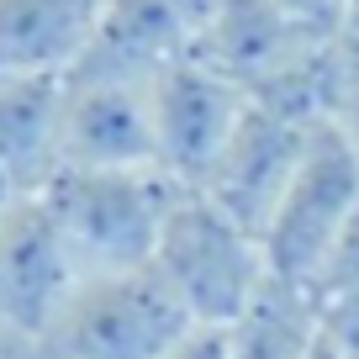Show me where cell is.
<instances>
[{
	"mask_svg": "<svg viewBox=\"0 0 359 359\" xmlns=\"http://www.w3.org/2000/svg\"><path fill=\"white\" fill-rule=\"evenodd\" d=\"M64 79L0 74V175L22 196H37L58 175Z\"/></svg>",
	"mask_w": 359,
	"mask_h": 359,
	"instance_id": "cell-12",
	"label": "cell"
},
{
	"mask_svg": "<svg viewBox=\"0 0 359 359\" xmlns=\"http://www.w3.org/2000/svg\"><path fill=\"white\" fill-rule=\"evenodd\" d=\"M111 0H0V74L69 79L90 58Z\"/></svg>",
	"mask_w": 359,
	"mask_h": 359,
	"instance_id": "cell-10",
	"label": "cell"
},
{
	"mask_svg": "<svg viewBox=\"0 0 359 359\" xmlns=\"http://www.w3.org/2000/svg\"><path fill=\"white\" fill-rule=\"evenodd\" d=\"M306 359H338V348H333V344H327V338H323V333H317V348H312V354H306Z\"/></svg>",
	"mask_w": 359,
	"mask_h": 359,
	"instance_id": "cell-22",
	"label": "cell"
},
{
	"mask_svg": "<svg viewBox=\"0 0 359 359\" xmlns=\"http://www.w3.org/2000/svg\"><path fill=\"white\" fill-rule=\"evenodd\" d=\"M154 143V79L74 69L64 79L58 169H148Z\"/></svg>",
	"mask_w": 359,
	"mask_h": 359,
	"instance_id": "cell-5",
	"label": "cell"
},
{
	"mask_svg": "<svg viewBox=\"0 0 359 359\" xmlns=\"http://www.w3.org/2000/svg\"><path fill=\"white\" fill-rule=\"evenodd\" d=\"M169 280L154 264L111 269V275H79L69 302L48 323V359H169L196 333Z\"/></svg>",
	"mask_w": 359,
	"mask_h": 359,
	"instance_id": "cell-2",
	"label": "cell"
},
{
	"mask_svg": "<svg viewBox=\"0 0 359 359\" xmlns=\"http://www.w3.org/2000/svg\"><path fill=\"white\" fill-rule=\"evenodd\" d=\"M79 285V264L69 259L53 217L37 196H22L0 222V323L27 333H48L58 306Z\"/></svg>",
	"mask_w": 359,
	"mask_h": 359,
	"instance_id": "cell-9",
	"label": "cell"
},
{
	"mask_svg": "<svg viewBox=\"0 0 359 359\" xmlns=\"http://www.w3.org/2000/svg\"><path fill=\"white\" fill-rule=\"evenodd\" d=\"M222 333H227V359H306L317 348V333H323L317 296L269 275L259 296Z\"/></svg>",
	"mask_w": 359,
	"mask_h": 359,
	"instance_id": "cell-13",
	"label": "cell"
},
{
	"mask_svg": "<svg viewBox=\"0 0 359 359\" xmlns=\"http://www.w3.org/2000/svg\"><path fill=\"white\" fill-rule=\"evenodd\" d=\"M327 122L338 127V133L348 137V148L359 154V79H344L338 85V101H333V116Z\"/></svg>",
	"mask_w": 359,
	"mask_h": 359,
	"instance_id": "cell-18",
	"label": "cell"
},
{
	"mask_svg": "<svg viewBox=\"0 0 359 359\" xmlns=\"http://www.w3.org/2000/svg\"><path fill=\"white\" fill-rule=\"evenodd\" d=\"M312 127L317 122H291V116H275V111L248 101L238 133L227 137L217 164L206 169L201 185H191V191H201L206 201H217L227 217H238V222H243L248 233H259V243H264V227H269V217H275V206H280L296 164H302V148H306V133H312Z\"/></svg>",
	"mask_w": 359,
	"mask_h": 359,
	"instance_id": "cell-7",
	"label": "cell"
},
{
	"mask_svg": "<svg viewBox=\"0 0 359 359\" xmlns=\"http://www.w3.org/2000/svg\"><path fill=\"white\" fill-rule=\"evenodd\" d=\"M201 22H206V0H111L101 37L79 69L154 79L158 69L196 53Z\"/></svg>",
	"mask_w": 359,
	"mask_h": 359,
	"instance_id": "cell-11",
	"label": "cell"
},
{
	"mask_svg": "<svg viewBox=\"0 0 359 359\" xmlns=\"http://www.w3.org/2000/svg\"><path fill=\"white\" fill-rule=\"evenodd\" d=\"M16 201H22V191H16V185H11L6 175H0V222L11 217V206H16Z\"/></svg>",
	"mask_w": 359,
	"mask_h": 359,
	"instance_id": "cell-21",
	"label": "cell"
},
{
	"mask_svg": "<svg viewBox=\"0 0 359 359\" xmlns=\"http://www.w3.org/2000/svg\"><path fill=\"white\" fill-rule=\"evenodd\" d=\"M323 338L338 348V359H359V291H327L317 296Z\"/></svg>",
	"mask_w": 359,
	"mask_h": 359,
	"instance_id": "cell-14",
	"label": "cell"
},
{
	"mask_svg": "<svg viewBox=\"0 0 359 359\" xmlns=\"http://www.w3.org/2000/svg\"><path fill=\"white\" fill-rule=\"evenodd\" d=\"M354 212H359V154L333 122H317L306 133L302 164H296L291 185L264 227L269 275L317 296L327 259H333Z\"/></svg>",
	"mask_w": 359,
	"mask_h": 359,
	"instance_id": "cell-4",
	"label": "cell"
},
{
	"mask_svg": "<svg viewBox=\"0 0 359 359\" xmlns=\"http://www.w3.org/2000/svg\"><path fill=\"white\" fill-rule=\"evenodd\" d=\"M0 359H48V344H43V333L0 323Z\"/></svg>",
	"mask_w": 359,
	"mask_h": 359,
	"instance_id": "cell-19",
	"label": "cell"
},
{
	"mask_svg": "<svg viewBox=\"0 0 359 359\" xmlns=\"http://www.w3.org/2000/svg\"><path fill=\"white\" fill-rule=\"evenodd\" d=\"M327 32H312L296 16H285L275 0H206L201 43L191 58L227 74L248 90V101L264 95L280 74H291Z\"/></svg>",
	"mask_w": 359,
	"mask_h": 359,
	"instance_id": "cell-8",
	"label": "cell"
},
{
	"mask_svg": "<svg viewBox=\"0 0 359 359\" xmlns=\"http://www.w3.org/2000/svg\"><path fill=\"white\" fill-rule=\"evenodd\" d=\"M169 359H227V333L222 327H196Z\"/></svg>",
	"mask_w": 359,
	"mask_h": 359,
	"instance_id": "cell-20",
	"label": "cell"
},
{
	"mask_svg": "<svg viewBox=\"0 0 359 359\" xmlns=\"http://www.w3.org/2000/svg\"><path fill=\"white\" fill-rule=\"evenodd\" d=\"M185 191L158 164L148 169H58L37 201L53 217L69 259L79 275H111V269H143L158 254V233Z\"/></svg>",
	"mask_w": 359,
	"mask_h": 359,
	"instance_id": "cell-1",
	"label": "cell"
},
{
	"mask_svg": "<svg viewBox=\"0 0 359 359\" xmlns=\"http://www.w3.org/2000/svg\"><path fill=\"white\" fill-rule=\"evenodd\" d=\"M327 48H333V64H338V85H344V79H359V0L344 6V16H338L333 32H327Z\"/></svg>",
	"mask_w": 359,
	"mask_h": 359,
	"instance_id": "cell-16",
	"label": "cell"
},
{
	"mask_svg": "<svg viewBox=\"0 0 359 359\" xmlns=\"http://www.w3.org/2000/svg\"><path fill=\"white\" fill-rule=\"evenodd\" d=\"M154 269L169 280V291L185 302V312L201 327H227L269 280L259 233H248L238 217H227L191 185L175 196L164 217Z\"/></svg>",
	"mask_w": 359,
	"mask_h": 359,
	"instance_id": "cell-3",
	"label": "cell"
},
{
	"mask_svg": "<svg viewBox=\"0 0 359 359\" xmlns=\"http://www.w3.org/2000/svg\"><path fill=\"white\" fill-rule=\"evenodd\" d=\"M285 16H296L302 27H312V32H333V22L344 16L348 0H275Z\"/></svg>",
	"mask_w": 359,
	"mask_h": 359,
	"instance_id": "cell-17",
	"label": "cell"
},
{
	"mask_svg": "<svg viewBox=\"0 0 359 359\" xmlns=\"http://www.w3.org/2000/svg\"><path fill=\"white\" fill-rule=\"evenodd\" d=\"M327 291H359V212L348 217L344 238H338L333 259H327V275L317 285V296H327Z\"/></svg>",
	"mask_w": 359,
	"mask_h": 359,
	"instance_id": "cell-15",
	"label": "cell"
},
{
	"mask_svg": "<svg viewBox=\"0 0 359 359\" xmlns=\"http://www.w3.org/2000/svg\"><path fill=\"white\" fill-rule=\"evenodd\" d=\"M243 111H248V90L206 69L201 58H180V64L158 69L154 74L158 169L180 185H201V175L217 164L227 137L238 133Z\"/></svg>",
	"mask_w": 359,
	"mask_h": 359,
	"instance_id": "cell-6",
	"label": "cell"
}]
</instances>
